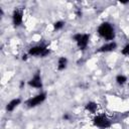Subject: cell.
<instances>
[{"label":"cell","instance_id":"cell-1","mask_svg":"<svg viewBox=\"0 0 129 129\" xmlns=\"http://www.w3.org/2000/svg\"><path fill=\"white\" fill-rule=\"evenodd\" d=\"M98 33L101 37L105 38L106 40H109V41H113L114 37H115V30H114V27L111 23L109 22H103L99 25L98 27Z\"/></svg>","mask_w":129,"mask_h":129},{"label":"cell","instance_id":"cell-2","mask_svg":"<svg viewBox=\"0 0 129 129\" xmlns=\"http://www.w3.org/2000/svg\"><path fill=\"white\" fill-rule=\"evenodd\" d=\"M73 39L77 42L78 46L80 49L84 50L87 48L88 43H89V39H90V35L87 33H76L73 36Z\"/></svg>","mask_w":129,"mask_h":129},{"label":"cell","instance_id":"cell-3","mask_svg":"<svg viewBox=\"0 0 129 129\" xmlns=\"http://www.w3.org/2000/svg\"><path fill=\"white\" fill-rule=\"evenodd\" d=\"M48 53H49V49L46 48L45 46H42V45H35V46H32V47H30L29 50H28V54L31 55V56L40 55V56L44 57V56H46Z\"/></svg>","mask_w":129,"mask_h":129},{"label":"cell","instance_id":"cell-4","mask_svg":"<svg viewBox=\"0 0 129 129\" xmlns=\"http://www.w3.org/2000/svg\"><path fill=\"white\" fill-rule=\"evenodd\" d=\"M93 124L96 127L106 129V128H109L111 126V121L104 115H98L93 119Z\"/></svg>","mask_w":129,"mask_h":129},{"label":"cell","instance_id":"cell-5","mask_svg":"<svg viewBox=\"0 0 129 129\" xmlns=\"http://www.w3.org/2000/svg\"><path fill=\"white\" fill-rule=\"evenodd\" d=\"M45 99H46V93H40V94L32 97L31 99H29L27 101V105H28V107L33 108V107H36V106L40 105Z\"/></svg>","mask_w":129,"mask_h":129},{"label":"cell","instance_id":"cell-6","mask_svg":"<svg viewBox=\"0 0 129 129\" xmlns=\"http://www.w3.org/2000/svg\"><path fill=\"white\" fill-rule=\"evenodd\" d=\"M28 85L34 89H41L42 88V81H41V77H40L39 72H36L34 74V76L28 81Z\"/></svg>","mask_w":129,"mask_h":129},{"label":"cell","instance_id":"cell-7","mask_svg":"<svg viewBox=\"0 0 129 129\" xmlns=\"http://www.w3.org/2000/svg\"><path fill=\"white\" fill-rule=\"evenodd\" d=\"M117 48V43L115 41H109L107 43H105L104 45H102L99 48V51L101 52H109V51H113Z\"/></svg>","mask_w":129,"mask_h":129},{"label":"cell","instance_id":"cell-8","mask_svg":"<svg viewBox=\"0 0 129 129\" xmlns=\"http://www.w3.org/2000/svg\"><path fill=\"white\" fill-rule=\"evenodd\" d=\"M12 21L15 26H19L22 23V12L19 10H14L12 14Z\"/></svg>","mask_w":129,"mask_h":129},{"label":"cell","instance_id":"cell-9","mask_svg":"<svg viewBox=\"0 0 129 129\" xmlns=\"http://www.w3.org/2000/svg\"><path fill=\"white\" fill-rule=\"evenodd\" d=\"M20 103H21V99H20V98H15V99L11 100L9 103H7V105H6V110H7L8 112H11V111H13L17 106H19Z\"/></svg>","mask_w":129,"mask_h":129},{"label":"cell","instance_id":"cell-10","mask_svg":"<svg viewBox=\"0 0 129 129\" xmlns=\"http://www.w3.org/2000/svg\"><path fill=\"white\" fill-rule=\"evenodd\" d=\"M67 64H68V58L64 56H60L57 60V70L63 71L67 68Z\"/></svg>","mask_w":129,"mask_h":129},{"label":"cell","instance_id":"cell-11","mask_svg":"<svg viewBox=\"0 0 129 129\" xmlns=\"http://www.w3.org/2000/svg\"><path fill=\"white\" fill-rule=\"evenodd\" d=\"M85 108H86V110L89 111L90 113H95V112L97 111V109H98V105H97L95 102H89V103L86 104Z\"/></svg>","mask_w":129,"mask_h":129},{"label":"cell","instance_id":"cell-12","mask_svg":"<svg viewBox=\"0 0 129 129\" xmlns=\"http://www.w3.org/2000/svg\"><path fill=\"white\" fill-rule=\"evenodd\" d=\"M127 82V78L124 75H118L116 77V83L118 85H124Z\"/></svg>","mask_w":129,"mask_h":129},{"label":"cell","instance_id":"cell-13","mask_svg":"<svg viewBox=\"0 0 129 129\" xmlns=\"http://www.w3.org/2000/svg\"><path fill=\"white\" fill-rule=\"evenodd\" d=\"M63 26H64V22H63V21H60V20H58V21H56V22L53 23V28H54L55 30H59V29H61Z\"/></svg>","mask_w":129,"mask_h":129},{"label":"cell","instance_id":"cell-14","mask_svg":"<svg viewBox=\"0 0 129 129\" xmlns=\"http://www.w3.org/2000/svg\"><path fill=\"white\" fill-rule=\"evenodd\" d=\"M121 53L123 55H129V43H126L124 47L121 49Z\"/></svg>","mask_w":129,"mask_h":129},{"label":"cell","instance_id":"cell-15","mask_svg":"<svg viewBox=\"0 0 129 129\" xmlns=\"http://www.w3.org/2000/svg\"><path fill=\"white\" fill-rule=\"evenodd\" d=\"M22 59H23V60H26V59H27V54H24L23 57H22Z\"/></svg>","mask_w":129,"mask_h":129},{"label":"cell","instance_id":"cell-16","mask_svg":"<svg viewBox=\"0 0 129 129\" xmlns=\"http://www.w3.org/2000/svg\"><path fill=\"white\" fill-rule=\"evenodd\" d=\"M23 86H24V82H21V83H20V88H22Z\"/></svg>","mask_w":129,"mask_h":129}]
</instances>
